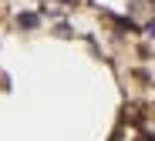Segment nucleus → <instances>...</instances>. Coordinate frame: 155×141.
<instances>
[{
  "mask_svg": "<svg viewBox=\"0 0 155 141\" xmlns=\"http://www.w3.org/2000/svg\"><path fill=\"white\" fill-rule=\"evenodd\" d=\"M142 141H155V134H142Z\"/></svg>",
  "mask_w": 155,
  "mask_h": 141,
  "instance_id": "4",
  "label": "nucleus"
},
{
  "mask_svg": "<svg viewBox=\"0 0 155 141\" xmlns=\"http://www.w3.org/2000/svg\"><path fill=\"white\" fill-rule=\"evenodd\" d=\"M115 24L121 27V30H135V24H132V20H125V17H115Z\"/></svg>",
  "mask_w": 155,
  "mask_h": 141,
  "instance_id": "2",
  "label": "nucleus"
},
{
  "mask_svg": "<svg viewBox=\"0 0 155 141\" xmlns=\"http://www.w3.org/2000/svg\"><path fill=\"white\" fill-rule=\"evenodd\" d=\"M148 34H152V37H155V20H152V24H148Z\"/></svg>",
  "mask_w": 155,
  "mask_h": 141,
  "instance_id": "3",
  "label": "nucleus"
},
{
  "mask_svg": "<svg viewBox=\"0 0 155 141\" xmlns=\"http://www.w3.org/2000/svg\"><path fill=\"white\" fill-rule=\"evenodd\" d=\"M37 24H41V17L31 14V10H27V14H17V27H24V30H34Z\"/></svg>",
  "mask_w": 155,
  "mask_h": 141,
  "instance_id": "1",
  "label": "nucleus"
}]
</instances>
